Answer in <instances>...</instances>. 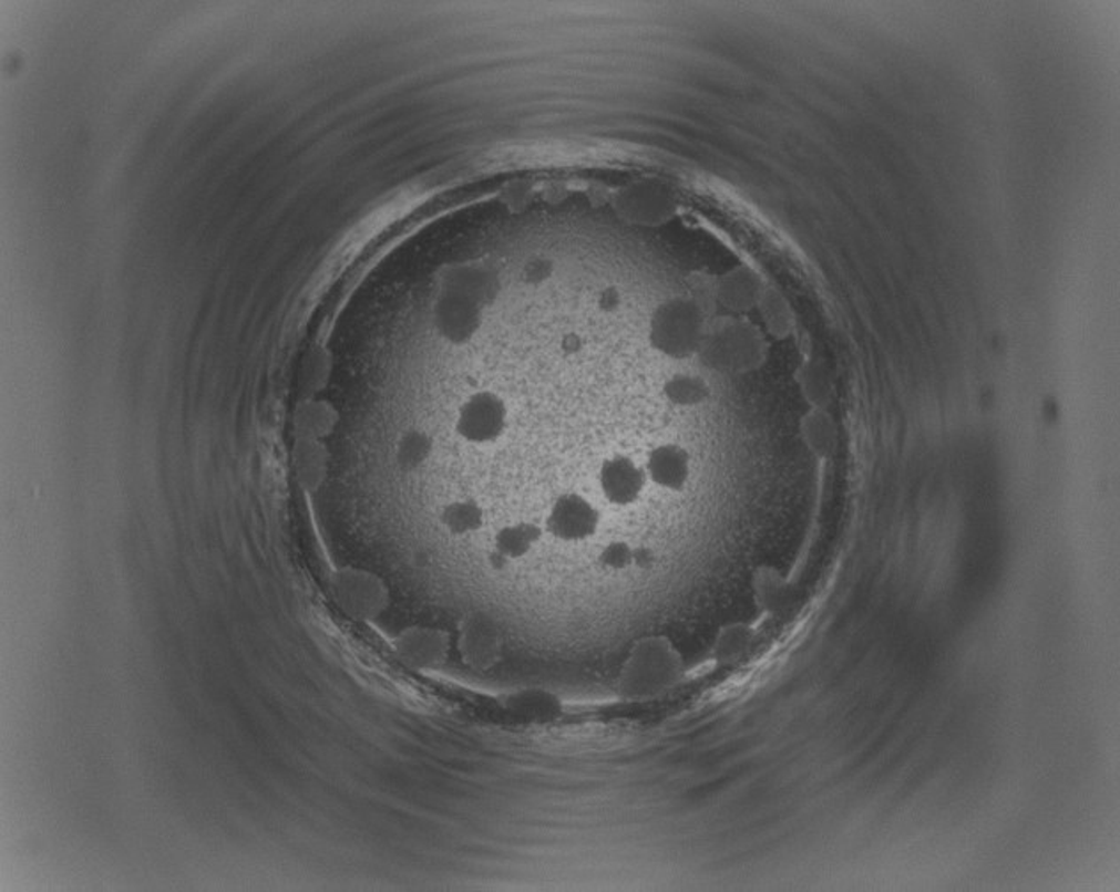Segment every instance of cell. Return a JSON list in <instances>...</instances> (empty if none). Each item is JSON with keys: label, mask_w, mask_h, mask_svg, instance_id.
Listing matches in <instances>:
<instances>
[{"label": "cell", "mask_w": 1120, "mask_h": 892, "mask_svg": "<svg viewBox=\"0 0 1120 892\" xmlns=\"http://www.w3.org/2000/svg\"><path fill=\"white\" fill-rule=\"evenodd\" d=\"M768 345L761 330L740 318L709 321L699 354L715 371L744 374L761 367Z\"/></svg>", "instance_id": "6da1fadb"}, {"label": "cell", "mask_w": 1120, "mask_h": 892, "mask_svg": "<svg viewBox=\"0 0 1120 892\" xmlns=\"http://www.w3.org/2000/svg\"><path fill=\"white\" fill-rule=\"evenodd\" d=\"M709 314L690 294L667 298L649 319V342L669 359H688L699 353Z\"/></svg>", "instance_id": "7a4b0ae2"}, {"label": "cell", "mask_w": 1120, "mask_h": 892, "mask_svg": "<svg viewBox=\"0 0 1120 892\" xmlns=\"http://www.w3.org/2000/svg\"><path fill=\"white\" fill-rule=\"evenodd\" d=\"M510 409L501 395L481 390L461 403L456 415V433L472 445H490L504 436Z\"/></svg>", "instance_id": "3957f363"}, {"label": "cell", "mask_w": 1120, "mask_h": 892, "mask_svg": "<svg viewBox=\"0 0 1120 892\" xmlns=\"http://www.w3.org/2000/svg\"><path fill=\"white\" fill-rule=\"evenodd\" d=\"M599 522L602 514L589 498L580 492H563L549 507L543 528L561 542L576 543L593 539Z\"/></svg>", "instance_id": "277c9868"}, {"label": "cell", "mask_w": 1120, "mask_h": 892, "mask_svg": "<svg viewBox=\"0 0 1120 892\" xmlns=\"http://www.w3.org/2000/svg\"><path fill=\"white\" fill-rule=\"evenodd\" d=\"M619 208L628 220L640 226L656 227L678 217L679 199L676 191L658 179H644L626 188Z\"/></svg>", "instance_id": "5b68a950"}, {"label": "cell", "mask_w": 1120, "mask_h": 892, "mask_svg": "<svg viewBox=\"0 0 1120 892\" xmlns=\"http://www.w3.org/2000/svg\"><path fill=\"white\" fill-rule=\"evenodd\" d=\"M646 469L628 455L616 454L599 466L598 484L603 498L614 507L637 504L647 486Z\"/></svg>", "instance_id": "8992f818"}, {"label": "cell", "mask_w": 1120, "mask_h": 892, "mask_svg": "<svg viewBox=\"0 0 1120 892\" xmlns=\"http://www.w3.org/2000/svg\"><path fill=\"white\" fill-rule=\"evenodd\" d=\"M483 323V310L465 292H451L434 307V324L452 344H465Z\"/></svg>", "instance_id": "52a82bcc"}, {"label": "cell", "mask_w": 1120, "mask_h": 892, "mask_svg": "<svg viewBox=\"0 0 1120 892\" xmlns=\"http://www.w3.org/2000/svg\"><path fill=\"white\" fill-rule=\"evenodd\" d=\"M764 282L749 266H736L732 270L715 279V300L732 314H743L756 309Z\"/></svg>", "instance_id": "ba28073f"}, {"label": "cell", "mask_w": 1120, "mask_h": 892, "mask_svg": "<svg viewBox=\"0 0 1120 892\" xmlns=\"http://www.w3.org/2000/svg\"><path fill=\"white\" fill-rule=\"evenodd\" d=\"M644 469L647 480L653 481L656 487L669 492H679L690 480V455L681 445L664 443L649 452Z\"/></svg>", "instance_id": "9c48e42d"}, {"label": "cell", "mask_w": 1120, "mask_h": 892, "mask_svg": "<svg viewBox=\"0 0 1120 892\" xmlns=\"http://www.w3.org/2000/svg\"><path fill=\"white\" fill-rule=\"evenodd\" d=\"M545 528L532 521H514L502 526L493 537V551L507 563L522 560L543 539Z\"/></svg>", "instance_id": "30bf717a"}, {"label": "cell", "mask_w": 1120, "mask_h": 892, "mask_svg": "<svg viewBox=\"0 0 1120 892\" xmlns=\"http://www.w3.org/2000/svg\"><path fill=\"white\" fill-rule=\"evenodd\" d=\"M800 434L806 448L820 459H829L838 450V425L826 409L811 407L800 422Z\"/></svg>", "instance_id": "8fae6325"}, {"label": "cell", "mask_w": 1120, "mask_h": 892, "mask_svg": "<svg viewBox=\"0 0 1120 892\" xmlns=\"http://www.w3.org/2000/svg\"><path fill=\"white\" fill-rule=\"evenodd\" d=\"M756 309L759 310L762 323H764V328H767L771 336L785 339V336L793 333V309H791L789 301L785 300L784 294L779 289L768 288L767 286L764 291H762L761 298H759Z\"/></svg>", "instance_id": "7c38bea8"}, {"label": "cell", "mask_w": 1120, "mask_h": 892, "mask_svg": "<svg viewBox=\"0 0 1120 892\" xmlns=\"http://www.w3.org/2000/svg\"><path fill=\"white\" fill-rule=\"evenodd\" d=\"M440 522L452 537L477 533L484 526V508L475 499H454L442 508Z\"/></svg>", "instance_id": "4fadbf2b"}, {"label": "cell", "mask_w": 1120, "mask_h": 892, "mask_svg": "<svg viewBox=\"0 0 1120 892\" xmlns=\"http://www.w3.org/2000/svg\"><path fill=\"white\" fill-rule=\"evenodd\" d=\"M798 385L811 407L826 409L833 398V381L830 371L820 360L803 363L797 374Z\"/></svg>", "instance_id": "5bb4252c"}, {"label": "cell", "mask_w": 1120, "mask_h": 892, "mask_svg": "<svg viewBox=\"0 0 1120 892\" xmlns=\"http://www.w3.org/2000/svg\"><path fill=\"white\" fill-rule=\"evenodd\" d=\"M664 394L674 406L693 407L709 397V386L702 377L693 374H676L665 383Z\"/></svg>", "instance_id": "9a60e30c"}, {"label": "cell", "mask_w": 1120, "mask_h": 892, "mask_svg": "<svg viewBox=\"0 0 1120 892\" xmlns=\"http://www.w3.org/2000/svg\"><path fill=\"white\" fill-rule=\"evenodd\" d=\"M431 450H433V442L430 436L421 431H412V433L404 434L403 439L399 443L398 457L407 468H417L428 460Z\"/></svg>", "instance_id": "2e32d148"}, {"label": "cell", "mask_w": 1120, "mask_h": 892, "mask_svg": "<svg viewBox=\"0 0 1120 892\" xmlns=\"http://www.w3.org/2000/svg\"><path fill=\"white\" fill-rule=\"evenodd\" d=\"M598 563L610 572H623L635 566V548L625 540H612L599 551Z\"/></svg>", "instance_id": "e0dca14e"}, {"label": "cell", "mask_w": 1120, "mask_h": 892, "mask_svg": "<svg viewBox=\"0 0 1120 892\" xmlns=\"http://www.w3.org/2000/svg\"><path fill=\"white\" fill-rule=\"evenodd\" d=\"M759 579H761V581H759L758 592L759 597H761L762 604L773 605V608L782 604V602H780L782 601L780 597L784 593V583H782V579L777 575V572H768V574H762L761 572V574H759Z\"/></svg>", "instance_id": "ac0fdd59"}, {"label": "cell", "mask_w": 1120, "mask_h": 892, "mask_svg": "<svg viewBox=\"0 0 1120 892\" xmlns=\"http://www.w3.org/2000/svg\"><path fill=\"white\" fill-rule=\"evenodd\" d=\"M527 274L528 279H546L549 274L548 265L546 262H536V266H528Z\"/></svg>", "instance_id": "d6986e66"}]
</instances>
